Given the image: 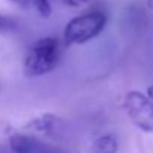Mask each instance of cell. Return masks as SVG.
<instances>
[{
    "mask_svg": "<svg viewBox=\"0 0 153 153\" xmlns=\"http://www.w3.org/2000/svg\"><path fill=\"white\" fill-rule=\"evenodd\" d=\"M33 7L39 12L42 18H49L52 13V6L49 0H33Z\"/></svg>",
    "mask_w": 153,
    "mask_h": 153,
    "instance_id": "cell-7",
    "label": "cell"
},
{
    "mask_svg": "<svg viewBox=\"0 0 153 153\" xmlns=\"http://www.w3.org/2000/svg\"><path fill=\"white\" fill-rule=\"evenodd\" d=\"M9 147L13 153H45L46 146L37 138L25 134H13L9 137Z\"/></svg>",
    "mask_w": 153,
    "mask_h": 153,
    "instance_id": "cell-4",
    "label": "cell"
},
{
    "mask_svg": "<svg viewBox=\"0 0 153 153\" xmlns=\"http://www.w3.org/2000/svg\"><path fill=\"white\" fill-rule=\"evenodd\" d=\"M117 149H119V143L116 135L113 134H105L98 137L91 146L92 153H117Z\"/></svg>",
    "mask_w": 153,
    "mask_h": 153,
    "instance_id": "cell-6",
    "label": "cell"
},
{
    "mask_svg": "<svg viewBox=\"0 0 153 153\" xmlns=\"http://www.w3.org/2000/svg\"><path fill=\"white\" fill-rule=\"evenodd\" d=\"M105 22L107 16L100 10L74 16L64 28V42L67 45H82L98 36L105 27Z\"/></svg>",
    "mask_w": 153,
    "mask_h": 153,
    "instance_id": "cell-2",
    "label": "cell"
},
{
    "mask_svg": "<svg viewBox=\"0 0 153 153\" xmlns=\"http://www.w3.org/2000/svg\"><path fill=\"white\" fill-rule=\"evenodd\" d=\"M146 95H147V97H149V98H150V100L153 101V85L147 88V92H146Z\"/></svg>",
    "mask_w": 153,
    "mask_h": 153,
    "instance_id": "cell-11",
    "label": "cell"
},
{
    "mask_svg": "<svg viewBox=\"0 0 153 153\" xmlns=\"http://www.w3.org/2000/svg\"><path fill=\"white\" fill-rule=\"evenodd\" d=\"M61 123H62V120L56 114L43 113V114L28 120L24 128L36 131V132H42V134H52V132H55L61 126Z\"/></svg>",
    "mask_w": 153,
    "mask_h": 153,
    "instance_id": "cell-5",
    "label": "cell"
},
{
    "mask_svg": "<svg viewBox=\"0 0 153 153\" xmlns=\"http://www.w3.org/2000/svg\"><path fill=\"white\" fill-rule=\"evenodd\" d=\"M67 6H71V7H80L83 4H86L89 0H62Z\"/></svg>",
    "mask_w": 153,
    "mask_h": 153,
    "instance_id": "cell-10",
    "label": "cell"
},
{
    "mask_svg": "<svg viewBox=\"0 0 153 153\" xmlns=\"http://www.w3.org/2000/svg\"><path fill=\"white\" fill-rule=\"evenodd\" d=\"M146 4H147V7L153 12V0H146Z\"/></svg>",
    "mask_w": 153,
    "mask_h": 153,
    "instance_id": "cell-12",
    "label": "cell"
},
{
    "mask_svg": "<svg viewBox=\"0 0 153 153\" xmlns=\"http://www.w3.org/2000/svg\"><path fill=\"white\" fill-rule=\"evenodd\" d=\"M16 28V22L7 16H3L0 15V34H6V33H10Z\"/></svg>",
    "mask_w": 153,
    "mask_h": 153,
    "instance_id": "cell-8",
    "label": "cell"
},
{
    "mask_svg": "<svg viewBox=\"0 0 153 153\" xmlns=\"http://www.w3.org/2000/svg\"><path fill=\"white\" fill-rule=\"evenodd\" d=\"M131 122L143 132H153V101L140 91H129L123 101Z\"/></svg>",
    "mask_w": 153,
    "mask_h": 153,
    "instance_id": "cell-3",
    "label": "cell"
},
{
    "mask_svg": "<svg viewBox=\"0 0 153 153\" xmlns=\"http://www.w3.org/2000/svg\"><path fill=\"white\" fill-rule=\"evenodd\" d=\"M59 45L55 37H43L33 43L24 59V73L28 77L43 76L52 71L58 62Z\"/></svg>",
    "mask_w": 153,
    "mask_h": 153,
    "instance_id": "cell-1",
    "label": "cell"
},
{
    "mask_svg": "<svg viewBox=\"0 0 153 153\" xmlns=\"http://www.w3.org/2000/svg\"><path fill=\"white\" fill-rule=\"evenodd\" d=\"M6 1H9V3H12V4L21 7V9H28V7L33 6V0H6Z\"/></svg>",
    "mask_w": 153,
    "mask_h": 153,
    "instance_id": "cell-9",
    "label": "cell"
}]
</instances>
